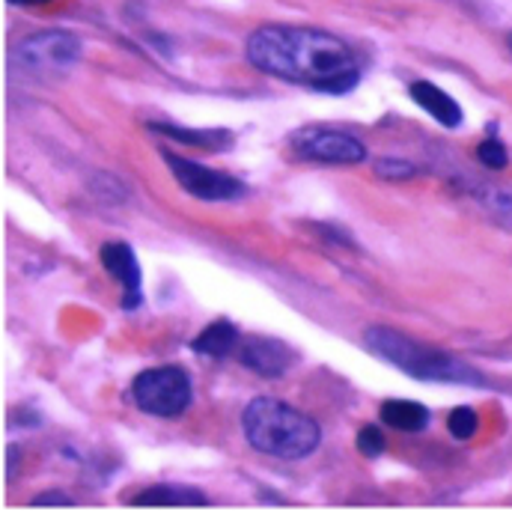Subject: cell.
<instances>
[{
    "mask_svg": "<svg viewBox=\"0 0 512 512\" xmlns=\"http://www.w3.org/2000/svg\"><path fill=\"white\" fill-rule=\"evenodd\" d=\"M447 429H450V435H453V438L468 441V438L477 432V411H474V408H468V405L453 408V411H450V417H447Z\"/></svg>",
    "mask_w": 512,
    "mask_h": 512,
    "instance_id": "obj_15",
    "label": "cell"
},
{
    "mask_svg": "<svg viewBox=\"0 0 512 512\" xmlns=\"http://www.w3.org/2000/svg\"><path fill=\"white\" fill-rule=\"evenodd\" d=\"M477 158L489 167V170H504L507 167V161H510V155H507V146L501 143V140H483L480 146H477Z\"/></svg>",
    "mask_w": 512,
    "mask_h": 512,
    "instance_id": "obj_16",
    "label": "cell"
},
{
    "mask_svg": "<svg viewBox=\"0 0 512 512\" xmlns=\"http://www.w3.org/2000/svg\"><path fill=\"white\" fill-rule=\"evenodd\" d=\"M248 60L259 72L319 93L343 96L358 87V54L316 27H259L248 39Z\"/></svg>",
    "mask_w": 512,
    "mask_h": 512,
    "instance_id": "obj_1",
    "label": "cell"
},
{
    "mask_svg": "<svg viewBox=\"0 0 512 512\" xmlns=\"http://www.w3.org/2000/svg\"><path fill=\"white\" fill-rule=\"evenodd\" d=\"M131 393L146 414L179 417L191 405V379L182 367H155L134 379Z\"/></svg>",
    "mask_w": 512,
    "mask_h": 512,
    "instance_id": "obj_4",
    "label": "cell"
},
{
    "mask_svg": "<svg viewBox=\"0 0 512 512\" xmlns=\"http://www.w3.org/2000/svg\"><path fill=\"white\" fill-rule=\"evenodd\" d=\"M21 60L33 69H66L81 57V39L66 30H42L21 42Z\"/></svg>",
    "mask_w": 512,
    "mask_h": 512,
    "instance_id": "obj_7",
    "label": "cell"
},
{
    "mask_svg": "<svg viewBox=\"0 0 512 512\" xmlns=\"http://www.w3.org/2000/svg\"><path fill=\"white\" fill-rule=\"evenodd\" d=\"M239 358L262 379H280L295 364V352L274 337H248L239 346Z\"/></svg>",
    "mask_w": 512,
    "mask_h": 512,
    "instance_id": "obj_8",
    "label": "cell"
},
{
    "mask_svg": "<svg viewBox=\"0 0 512 512\" xmlns=\"http://www.w3.org/2000/svg\"><path fill=\"white\" fill-rule=\"evenodd\" d=\"M164 161L170 164L173 170V179L197 200H206V203H227V200H239L248 188L245 182H239L236 176L230 173H221V170H212V167H203L191 158H182L176 152H164Z\"/></svg>",
    "mask_w": 512,
    "mask_h": 512,
    "instance_id": "obj_5",
    "label": "cell"
},
{
    "mask_svg": "<svg viewBox=\"0 0 512 512\" xmlns=\"http://www.w3.org/2000/svg\"><path fill=\"white\" fill-rule=\"evenodd\" d=\"M9 3H18V6H36V3H48V0H9Z\"/></svg>",
    "mask_w": 512,
    "mask_h": 512,
    "instance_id": "obj_21",
    "label": "cell"
},
{
    "mask_svg": "<svg viewBox=\"0 0 512 512\" xmlns=\"http://www.w3.org/2000/svg\"><path fill=\"white\" fill-rule=\"evenodd\" d=\"M152 131H161L179 143H188V146H197V149H206V152H224L233 146V131L227 128H182L173 126V123H149Z\"/></svg>",
    "mask_w": 512,
    "mask_h": 512,
    "instance_id": "obj_12",
    "label": "cell"
},
{
    "mask_svg": "<svg viewBox=\"0 0 512 512\" xmlns=\"http://www.w3.org/2000/svg\"><path fill=\"white\" fill-rule=\"evenodd\" d=\"M292 149L301 158L325 161V164H361L367 158V149L361 140L331 131V128H301L292 134Z\"/></svg>",
    "mask_w": 512,
    "mask_h": 512,
    "instance_id": "obj_6",
    "label": "cell"
},
{
    "mask_svg": "<svg viewBox=\"0 0 512 512\" xmlns=\"http://www.w3.org/2000/svg\"><path fill=\"white\" fill-rule=\"evenodd\" d=\"M134 507H146V510H188V507H206V495L191 489V486H179V483H158L152 489H143L134 501Z\"/></svg>",
    "mask_w": 512,
    "mask_h": 512,
    "instance_id": "obj_10",
    "label": "cell"
},
{
    "mask_svg": "<svg viewBox=\"0 0 512 512\" xmlns=\"http://www.w3.org/2000/svg\"><path fill=\"white\" fill-rule=\"evenodd\" d=\"M358 450H361L364 456H370V459L382 456V450H384L382 429H379V426H364V429L358 432Z\"/></svg>",
    "mask_w": 512,
    "mask_h": 512,
    "instance_id": "obj_17",
    "label": "cell"
},
{
    "mask_svg": "<svg viewBox=\"0 0 512 512\" xmlns=\"http://www.w3.org/2000/svg\"><path fill=\"white\" fill-rule=\"evenodd\" d=\"M379 411H382V423L399 432H423L429 426V408L411 399H387Z\"/></svg>",
    "mask_w": 512,
    "mask_h": 512,
    "instance_id": "obj_14",
    "label": "cell"
},
{
    "mask_svg": "<svg viewBox=\"0 0 512 512\" xmlns=\"http://www.w3.org/2000/svg\"><path fill=\"white\" fill-rule=\"evenodd\" d=\"M236 346H239V328H236L230 319L212 322V325L203 328L200 337L191 343V349H194L197 355H206V358H227Z\"/></svg>",
    "mask_w": 512,
    "mask_h": 512,
    "instance_id": "obj_13",
    "label": "cell"
},
{
    "mask_svg": "<svg viewBox=\"0 0 512 512\" xmlns=\"http://www.w3.org/2000/svg\"><path fill=\"white\" fill-rule=\"evenodd\" d=\"M30 507L33 510H48V507L51 510H69V507H75V501L63 492H45V495H36Z\"/></svg>",
    "mask_w": 512,
    "mask_h": 512,
    "instance_id": "obj_19",
    "label": "cell"
},
{
    "mask_svg": "<svg viewBox=\"0 0 512 512\" xmlns=\"http://www.w3.org/2000/svg\"><path fill=\"white\" fill-rule=\"evenodd\" d=\"M411 99H414L429 117H435L444 128H459L462 126V120H465L459 102H456L453 96H447L441 87H435L432 81H414V84H411Z\"/></svg>",
    "mask_w": 512,
    "mask_h": 512,
    "instance_id": "obj_11",
    "label": "cell"
},
{
    "mask_svg": "<svg viewBox=\"0 0 512 512\" xmlns=\"http://www.w3.org/2000/svg\"><path fill=\"white\" fill-rule=\"evenodd\" d=\"M376 173L384 176V179H411L414 176V164L399 161V158H382L376 164Z\"/></svg>",
    "mask_w": 512,
    "mask_h": 512,
    "instance_id": "obj_18",
    "label": "cell"
},
{
    "mask_svg": "<svg viewBox=\"0 0 512 512\" xmlns=\"http://www.w3.org/2000/svg\"><path fill=\"white\" fill-rule=\"evenodd\" d=\"M102 265H105L108 274H111L114 280H120V286L126 289V292H123V307H126V310L140 307V301H143V292H140V286H143V271H140V262H137V256H134V251L128 248L126 242H108V245L102 248Z\"/></svg>",
    "mask_w": 512,
    "mask_h": 512,
    "instance_id": "obj_9",
    "label": "cell"
},
{
    "mask_svg": "<svg viewBox=\"0 0 512 512\" xmlns=\"http://www.w3.org/2000/svg\"><path fill=\"white\" fill-rule=\"evenodd\" d=\"M364 343L367 349L382 358L387 364H393L399 373L411 376V379H420V382H441V384H483L486 379L468 367L465 361L441 352V349H429V346H420L417 340L393 331V328H367L364 334Z\"/></svg>",
    "mask_w": 512,
    "mask_h": 512,
    "instance_id": "obj_3",
    "label": "cell"
},
{
    "mask_svg": "<svg viewBox=\"0 0 512 512\" xmlns=\"http://www.w3.org/2000/svg\"><path fill=\"white\" fill-rule=\"evenodd\" d=\"M242 426L254 450L277 459H304L322 441V429L313 417L271 396H259L245 408Z\"/></svg>",
    "mask_w": 512,
    "mask_h": 512,
    "instance_id": "obj_2",
    "label": "cell"
},
{
    "mask_svg": "<svg viewBox=\"0 0 512 512\" xmlns=\"http://www.w3.org/2000/svg\"><path fill=\"white\" fill-rule=\"evenodd\" d=\"M6 456H9V462H6V474L12 477V474H15V462H18V447H9V450H6Z\"/></svg>",
    "mask_w": 512,
    "mask_h": 512,
    "instance_id": "obj_20",
    "label": "cell"
}]
</instances>
